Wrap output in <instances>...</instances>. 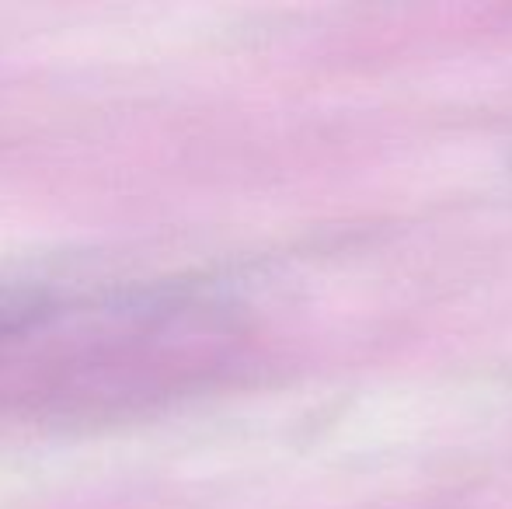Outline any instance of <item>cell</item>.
Listing matches in <instances>:
<instances>
[{
    "label": "cell",
    "instance_id": "1",
    "mask_svg": "<svg viewBox=\"0 0 512 509\" xmlns=\"http://www.w3.org/2000/svg\"><path fill=\"white\" fill-rule=\"evenodd\" d=\"M35 314V304L28 297H14V293H0V342L11 339L18 328L28 325Z\"/></svg>",
    "mask_w": 512,
    "mask_h": 509
}]
</instances>
